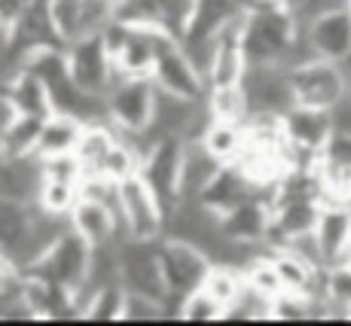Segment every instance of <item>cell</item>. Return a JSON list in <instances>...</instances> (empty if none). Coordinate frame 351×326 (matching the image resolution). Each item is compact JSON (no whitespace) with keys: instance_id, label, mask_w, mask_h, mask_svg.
Segmentation results:
<instances>
[{"instance_id":"603a6c76","label":"cell","mask_w":351,"mask_h":326,"mask_svg":"<svg viewBox=\"0 0 351 326\" xmlns=\"http://www.w3.org/2000/svg\"><path fill=\"white\" fill-rule=\"evenodd\" d=\"M202 144L208 147V153H211L214 159L223 162V165H229V162H239L241 153H245V147H247V125H245V122L214 119L211 125H208Z\"/></svg>"},{"instance_id":"f546056e","label":"cell","mask_w":351,"mask_h":326,"mask_svg":"<svg viewBox=\"0 0 351 326\" xmlns=\"http://www.w3.org/2000/svg\"><path fill=\"white\" fill-rule=\"evenodd\" d=\"M178 317L180 321H195V323H208V321H226V308L217 302L205 287L193 290L190 296L180 299L178 305Z\"/></svg>"},{"instance_id":"7a4b0ae2","label":"cell","mask_w":351,"mask_h":326,"mask_svg":"<svg viewBox=\"0 0 351 326\" xmlns=\"http://www.w3.org/2000/svg\"><path fill=\"white\" fill-rule=\"evenodd\" d=\"M156 92L159 89L150 77H123V73H119L117 83L104 95L107 119L123 134L141 138L147 147V131H150V122H153Z\"/></svg>"},{"instance_id":"7402d4cb","label":"cell","mask_w":351,"mask_h":326,"mask_svg":"<svg viewBox=\"0 0 351 326\" xmlns=\"http://www.w3.org/2000/svg\"><path fill=\"white\" fill-rule=\"evenodd\" d=\"M223 168V162L214 159L208 153V147L202 140H186V153H184V199H199L208 189V183L217 177V171Z\"/></svg>"},{"instance_id":"8fae6325","label":"cell","mask_w":351,"mask_h":326,"mask_svg":"<svg viewBox=\"0 0 351 326\" xmlns=\"http://www.w3.org/2000/svg\"><path fill=\"white\" fill-rule=\"evenodd\" d=\"M119 284L132 293L168 299L159 260V241H138V238L119 241Z\"/></svg>"},{"instance_id":"f1b7e54d","label":"cell","mask_w":351,"mask_h":326,"mask_svg":"<svg viewBox=\"0 0 351 326\" xmlns=\"http://www.w3.org/2000/svg\"><path fill=\"white\" fill-rule=\"evenodd\" d=\"M208 107H211L214 119L229 122H247L251 116V104L241 86H229V89H211L208 92Z\"/></svg>"},{"instance_id":"9c48e42d","label":"cell","mask_w":351,"mask_h":326,"mask_svg":"<svg viewBox=\"0 0 351 326\" xmlns=\"http://www.w3.org/2000/svg\"><path fill=\"white\" fill-rule=\"evenodd\" d=\"M64 49H67V64H71L73 83L89 95H107V89L117 83L119 71L104 37H101V31L86 34V37H80L77 43L64 46Z\"/></svg>"},{"instance_id":"8d00e7d4","label":"cell","mask_w":351,"mask_h":326,"mask_svg":"<svg viewBox=\"0 0 351 326\" xmlns=\"http://www.w3.org/2000/svg\"><path fill=\"white\" fill-rule=\"evenodd\" d=\"M346 6H348V10H351V0H346Z\"/></svg>"},{"instance_id":"e575fe53","label":"cell","mask_w":351,"mask_h":326,"mask_svg":"<svg viewBox=\"0 0 351 326\" xmlns=\"http://www.w3.org/2000/svg\"><path fill=\"white\" fill-rule=\"evenodd\" d=\"M6 162H10V159H6V155H3V149H0V174H3V168H6Z\"/></svg>"},{"instance_id":"484cf974","label":"cell","mask_w":351,"mask_h":326,"mask_svg":"<svg viewBox=\"0 0 351 326\" xmlns=\"http://www.w3.org/2000/svg\"><path fill=\"white\" fill-rule=\"evenodd\" d=\"M49 16L64 46L86 37V0H49Z\"/></svg>"},{"instance_id":"7c38bea8","label":"cell","mask_w":351,"mask_h":326,"mask_svg":"<svg viewBox=\"0 0 351 326\" xmlns=\"http://www.w3.org/2000/svg\"><path fill=\"white\" fill-rule=\"evenodd\" d=\"M241 89L247 95L251 113H275V116H285L290 107L296 104L287 64H247Z\"/></svg>"},{"instance_id":"ac0fdd59","label":"cell","mask_w":351,"mask_h":326,"mask_svg":"<svg viewBox=\"0 0 351 326\" xmlns=\"http://www.w3.org/2000/svg\"><path fill=\"white\" fill-rule=\"evenodd\" d=\"M83 128H86V122L80 116L52 110L49 116L43 119V128H40L37 155H40V159H52V155L73 153L77 144H80V138H83Z\"/></svg>"},{"instance_id":"d4e9b609","label":"cell","mask_w":351,"mask_h":326,"mask_svg":"<svg viewBox=\"0 0 351 326\" xmlns=\"http://www.w3.org/2000/svg\"><path fill=\"white\" fill-rule=\"evenodd\" d=\"M202 287H205L208 293L217 299V302L226 308V314H229V308H232V305L239 302L241 290H245V275H241V266H229V262H214Z\"/></svg>"},{"instance_id":"9a60e30c","label":"cell","mask_w":351,"mask_h":326,"mask_svg":"<svg viewBox=\"0 0 351 326\" xmlns=\"http://www.w3.org/2000/svg\"><path fill=\"white\" fill-rule=\"evenodd\" d=\"M315 247L321 266H339L351 253V205L348 201H324L318 223H315Z\"/></svg>"},{"instance_id":"d6986e66","label":"cell","mask_w":351,"mask_h":326,"mask_svg":"<svg viewBox=\"0 0 351 326\" xmlns=\"http://www.w3.org/2000/svg\"><path fill=\"white\" fill-rule=\"evenodd\" d=\"M34 210H37V201H25L16 199V195L0 192V250L10 253L16 260V253L22 250L25 238H28Z\"/></svg>"},{"instance_id":"ffe728a7","label":"cell","mask_w":351,"mask_h":326,"mask_svg":"<svg viewBox=\"0 0 351 326\" xmlns=\"http://www.w3.org/2000/svg\"><path fill=\"white\" fill-rule=\"evenodd\" d=\"M119 138V128L113 125L110 119H95V122H86L83 128V138L77 144V159L80 165L86 168V174H101V165H104L107 153L113 149Z\"/></svg>"},{"instance_id":"44dd1931","label":"cell","mask_w":351,"mask_h":326,"mask_svg":"<svg viewBox=\"0 0 351 326\" xmlns=\"http://www.w3.org/2000/svg\"><path fill=\"white\" fill-rule=\"evenodd\" d=\"M0 89L10 95V101L16 104L19 113H34V116H49L52 113L49 89H46L43 79H40L37 73H31L28 67H22V71L6 86H0Z\"/></svg>"},{"instance_id":"4316f807","label":"cell","mask_w":351,"mask_h":326,"mask_svg":"<svg viewBox=\"0 0 351 326\" xmlns=\"http://www.w3.org/2000/svg\"><path fill=\"white\" fill-rule=\"evenodd\" d=\"M241 275H245V284L256 293L275 299L278 293H285L281 287V277H278V268L272 262V253H254L251 260L241 266Z\"/></svg>"},{"instance_id":"52a82bcc","label":"cell","mask_w":351,"mask_h":326,"mask_svg":"<svg viewBox=\"0 0 351 326\" xmlns=\"http://www.w3.org/2000/svg\"><path fill=\"white\" fill-rule=\"evenodd\" d=\"M281 125H285V140H287L290 153H293V168L318 165V155L324 153L327 140L333 138V116H330V110L293 104L281 116Z\"/></svg>"},{"instance_id":"6da1fadb","label":"cell","mask_w":351,"mask_h":326,"mask_svg":"<svg viewBox=\"0 0 351 326\" xmlns=\"http://www.w3.org/2000/svg\"><path fill=\"white\" fill-rule=\"evenodd\" d=\"M302 40L287 0H260L245 12L241 46L247 64H287L293 67V52Z\"/></svg>"},{"instance_id":"d590c367","label":"cell","mask_w":351,"mask_h":326,"mask_svg":"<svg viewBox=\"0 0 351 326\" xmlns=\"http://www.w3.org/2000/svg\"><path fill=\"white\" fill-rule=\"evenodd\" d=\"M342 317H346V321H351V302L346 305V311H342Z\"/></svg>"},{"instance_id":"83f0119b","label":"cell","mask_w":351,"mask_h":326,"mask_svg":"<svg viewBox=\"0 0 351 326\" xmlns=\"http://www.w3.org/2000/svg\"><path fill=\"white\" fill-rule=\"evenodd\" d=\"M113 18L128 28H162L159 0H113Z\"/></svg>"},{"instance_id":"e0dca14e","label":"cell","mask_w":351,"mask_h":326,"mask_svg":"<svg viewBox=\"0 0 351 326\" xmlns=\"http://www.w3.org/2000/svg\"><path fill=\"white\" fill-rule=\"evenodd\" d=\"M162 28H132L125 43L113 55L117 71L123 77H150L153 61H156V46H159Z\"/></svg>"},{"instance_id":"30bf717a","label":"cell","mask_w":351,"mask_h":326,"mask_svg":"<svg viewBox=\"0 0 351 326\" xmlns=\"http://www.w3.org/2000/svg\"><path fill=\"white\" fill-rule=\"evenodd\" d=\"M119 210L128 238L138 241H159L165 235V208L153 195V189L144 183L141 174L119 183Z\"/></svg>"},{"instance_id":"5bb4252c","label":"cell","mask_w":351,"mask_h":326,"mask_svg":"<svg viewBox=\"0 0 351 326\" xmlns=\"http://www.w3.org/2000/svg\"><path fill=\"white\" fill-rule=\"evenodd\" d=\"M220 229H223L226 238H232L239 244H251V247L269 241V232H272V192H254L235 208H229L226 214H220Z\"/></svg>"},{"instance_id":"277c9868","label":"cell","mask_w":351,"mask_h":326,"mask_svg":"<svg viewBox=\"0 0 351 326\" xmlns=\"http://www.w3.org/2000/svg\"><path fill=\"white\" fill-rule=\"evenodd\" d=\"M290 83H293L296 104L333 110V107L351 92V73H348L346 64H339V61L312 55V58H306V61L290 67Z\"/></svg>"},{"instance_id":"4fadbf2b","label":"cell","mask_w":351,"mask_h":326,"mask_svg":"<svg viewBox=\"0 0 351 326\" xmlns=\"http://www.w3.org/2000/svg\"><path fill=\"white\" fill-rule=\"evenodd\" d=\"M312 55L348 64L351 61V10L346 3L330 6L302 28Z\"/></svg>"},{"instance_id":"ba28073f","label":"cell","mask_w":351,"mask_h":326,"mask_svg":"<svg viewBox=\"0 0 351 326\" xmlns=\"http://www.w3.org/2000/svg\"><path fill=\"white\" fill-rule=\"evenodd\" d=\"M89 266H92V244L80 232L67 229V232L46 250L43 260H40L37 266H31L28 271L52 281L56 287L67 290V296H71L73 290H80L89 281Z\"/></svg>"},{"instance_id":"3957f363","label":"cell","mask_w":351,"mask_h":326,"mask_svg":"<svg viewBox=\"0 0 351 326\" xmlns=\"http://www.w3.org/2000/svg\"><path fill=\"white\" fill-rule=\"evenodd\" d=\"M159 260H162V275H165V290H168V314H178V305L184 296L199 290L205 284L208 271H211V256L202 247L184 241V238H159Z\"/></svg>"},{"instance_id":"4dcf8cb0","label":"cell","mask_w":351,"mask_h":326,"mask_svg":"<svg viewBox=\"0 0 351 326\" xmlns=\"http://www.w3.org/2000/svg\"><path fill=\"white\" fill-rule=\"evenodd\" d=\"M123 302H125L123 284H107V287L92 293L83 317L86 321H123Z\"/></svg>"},{"instance_id":"836d02e7","label":"cell","mask_w":351,"mask_h":326,"mask_svg":"<svg viewBox=\"0 0 351 326\" xmlns=\"http://www.w3.org/2000/svg\"><path fill=\"white\" fill-rule=\"evenodd\" d=\"M19 284H22V268L16 266L10 253L0 250V296H12L16 299L19 293Z\"/></svg>"},{"instance_id":"d6a6232c","label":"cell","mask_w":351,"mask_h":326,"mask_svg":"<svg viewBox=\"0 0 351 326\" xmlns=\"http://www.w3.org/2000/svg\"><path fill=\"white\" fill-rule=\"evenodd\" d=\"M168 314V302L147 293H132L125 290V302H123V321H159Z\"/></svg>"},{"instance_id":"2e32d148","label":"cell","mask_w":351,"mask_h":326,"mask_svg":"<svg viewBox=\"0 0 351 326\" xmlns=\"http://www.w3.org/2000/svg\"><path fill=\"white\" fill-rule=\"evenodd\" d=\"M67 220H71L73 232L83 235L92 247H101V244L123 241V238H128L125 226H123V216H119L113 208L95 201V199H83V195H80V201L73 205V210H71V216H67Z\"/></svg>"},{"instance_id":"5b68a950","label":"cell","mask_w":351,"mask_h":326,"mask_svg":"<svg viewBox=\"0 0 351 326\" xmlns=\"http://www.w3.org/2000/svg\"><path fill=\"white\" fill-rule=\"evenodd\" d=\"M184 153L186 140L184 138H156L144 149V162H141V177L153 189L159 205L165 214L184 199Z\"/></svg>"},{"instance_id":"1f68e13d","label":"cell","mask_w":351,"mask_h":326,"mask_svg":"<svg viewBox=\"0 0 351 326\" xmlns=\"http://www.w3.org/2000/svg\"><path fill=\"white\" fill-rule=\"evenodd\" d=\"M80 201V186L77 183H62V180H43L37 192V205L49 214L71 216L73 205Z\"/></svg>"},{"instance_id":"8992f818","label":"cell","mask_w":351,"mask_h":326,"mask_svg":"<svg viewBox=\"0 0 351 326\" xmlns=\"http://www.w3.org/2000/svg\"><path fill=\"white\" fill-rule=\"evenodd\" d=\"M150 79L156 83L159 92L178 95V98H190L202 101L208 95L205 77L195 67V61L186 55L184 43H180L174 34L162 31L159 34V46H156V61H153Z\"/></svg>"},{"instance_id":"cb8c5ba5","label":"cell","mask_w":351,"mask_h":326,"mask_svg":"<svg viewBox=\"0 0 351 326\" xmlns=\"http://www.w3.org/2000/svg\"><path fill=\"white\" fill-rule=\"evenodd\" d=\"M46 116H34V113H19L10 122V128L0 138V149L6 159H22V155H37V140L40 128H43Z\"/></svg>"}]
</instances>
